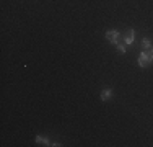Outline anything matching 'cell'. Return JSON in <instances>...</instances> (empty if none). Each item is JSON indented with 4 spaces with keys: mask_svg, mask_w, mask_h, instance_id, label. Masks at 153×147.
<instances>
[{
    "mask_svg": "<svg viewBox=\"0 0 153 147\" xmlns=\"http://www.w3.org/2000/svg\"><path fill=\"white\" fill-rule=\"evenodd\" d=\"M152 62H153V52L152 51H143V52H140V56H138V65H140V67H147Z\"/></svg>",
    "mask_w": 153,
    "mask_h": 147,
    "instance_id": "obj_1",
    "label": "cell"
},
{
    "mask_svg": "<svg viewBox=\"0 0 153 147\" xmlns=\"http://www.w3.org/2000/svg\"><path fill=\"white\" fill-rule=\"evenodd\" d=\"M106 39H108L111 44H117V43H119V33L114 31V29H111V31L106 33Z\"/></svg>",
    "mask_w": 153,
    "mask_h": 147,
    "instance_id": "obj_2",
    "label": "cell"
},
{
    "mask_svg": "<svg viewBox=\"0 0 153 147\" xmlns=\"http://www.w3.org/2000/svg\"><path fill=\"white\" fill-rule=\"evenodd\" d=\"M134 38H135V31H134V29H129V31L124 34V43H126V44H132Z\"/></svg>",
    "mask_w": 153,
    "mask_h": 147,
    "instance_id": "obj_3",
    "label": "cell"
},
{
    "mask_svg": "<svg viewBox=\"0 0 153 147\" xmlns=\"http://www.w3.org/2000/svg\"><path fill=\"white\" fill-rule=\"evenodd\" d=\"M112 93H114V92H112L111 88H104V90L101 92V100H103V101H108L109 98L112 97Z\"/></svg>",
    "mask_w": 153,
    "mask_h": 147,
    "instance_id": "obj_4",
    "label": "cell"
},
{
    "mask_svg": "<svg viewBox=\"0 0 153 147\" xmlns=\"http://www.w3.org/2000/svg\"><path fill=\"white\" fill-rule=\"evenodd\" d=\"M36 142H39V144H42V146H49V144H51V142H49V139L41 137V136H36Z\"/></svg>",
    "mask_w": 153,
    "mask_h": 147,
    "instance_id": "obj_5",
    "label": "cell"
},
{
    "mask_svg": "<svg viewBox=\"0 0 153 147\" xmlns=\"http://www.w3.org/2000/svg\"><path fill=\"white\" fill-rule=\"evenodd\" d=\"M142 46H143V49H145V51H148V49L152 47V41H150L148 38H145L143 41H142Z\"/></svg>",
    "mask_w": 153,
    "mask_h": 147,
    "instance_id": "obj_6",
    "label": "cell"
},
{
    "mask_svg": "<svg viewBox=\"0 0 153 147\" xmlns=\"http://www.w3.org/2000/svg\"><path fill=\"white\" fill-rule=\"evenodd\" d=\"M117 51H119V54H124L126 52V46L124 44H117Z\"/></svg>",
    "mask_w": 153,
    "mask_h": 147,
    "instance_id": "obj_7",
    "label": "cell"
},
{
    "mask_svg": "<svg viewBox=\"0 0 153 147\" xmlns=\"http://www.w3.org/2000/svg\"><path fill=\"white\" fill-rule=\"evenodd\" d=\"M152 52H153V47H152Z\"/></svg>",
    "mask_w": 153,
    "mask_h": 147,
    "instance_id": "obj_8",
    "label": "cell"
}]
</instances>
